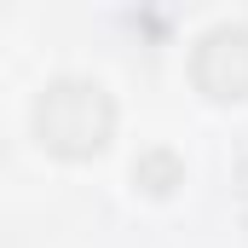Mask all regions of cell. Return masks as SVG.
<instances>
[{
	"label": "cell",
	"mask_w": 248,
	"mask_h": 248,
	"mask_svg": "<svg viewBox=\"0 0 248 248\" xmlns=\"http://www.w3.org/2000/svg\"><path fill=\"white\" fill-rule=\"evenodd\" d=\"M116 93L98 81V75H52L35 104H29V133L46 156L58 162H93L110 150L116 139Z\"/></svg>",
	"instance_id": "6da1fadb"
},
{
	"label": "cell",
	"mask_w": 248,
	"mask_h": 248,
	"mask_svg": "<svg viewBox=\"0 0 248 248\" xmlns=\"http://www.w3.org/2000/svg\"><path fill=\"white\" fill-rule=\"evenodd\" d=\"M190 81L214 104H248V17H214L190 41Z\"/></svg>",
	"instance_id": "7a4b0ae2"
},
{
	"label": "cell",
	"mask_w": 248,
	"mask_h": 248,
	"mask_svg": "<svg viewBox=\"0 0 248 248\" xmlns=\"http://www.w3.org/2000/svg\"><path fill=\"white\" fill-rule=\"evenodd\" d=\"M133 185H144L150 196H168L173 185H185V168H179L173 150H144V156L133 162Z\"/></svg>",
	"instance_id": "3957f363"
}]
</instances>
